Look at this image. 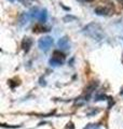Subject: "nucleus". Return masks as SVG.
I'll list each match as a JSON object with an SVG mask.
<instances>
[{
	"mask_svg": "<svg viewBox=\"0 0 123 129\" xmlns=\"http://www.w3.org/2000/svg\"><path fill=\"white\" fill-rule=\"evenodd\" d=\"M31 44H32V40L30 38H28V37H25L23 39V41H22V48L24 50V52H27L30 50V46H31Z\"/></svg>",
	"mask_w": 123,
	"mask_h": 129,
	"instance_id": "nucleus-6",
	"label": "nucleus"
},
{
	"mask_svg": "<svg viewBox=\"0 0 123 129\" xmlns=\"http://www.w3.org/2000/svg\"><path fill=\"white\" fill-rule=\"evenodd\" d=\"M81 1H84V2H92L94 0H81Z\"/></svg>",
	"mask_w": 123,
	"mask_h": 129,
	"instance_id": "nucleus-11",
	"label": "nucleus"
},
{
	"mask_svg": "<svg viewBox=\"0 0 123 129\" xmlns=\"http://www.w3.org/2000/svg\"><path fill=\"white\" fill-rule=\"evenodd\" d=\"M95 13L97 15H101V16H107L111 13V10L108 9L106 7H97L95 9Z\"/></svg>",
	"mask_w": 123,
	"mask_h": 129,
	"instance_id": "nucleus-5",
	"label": "nucleus"
},
{
	"mask_svg": "<svg viewBox=\"0 0 123 129\" xmlns=\"http://www.w3.org/2000/svg\"><path fill=\"white\" fill-rule=\"evenodd\" d=\"M19 2H22L25 7H29L31 5V1H34V0H18Z\"/></svg>",
	"mask_w": 123,
	"mask_h": 129,
	"instance_id": "nucleus-10",
	"label": "nucleus"
},
{
	"mask_svg": "<svg viewBox=\"0 0 123 129\" xmlns=\"http://www.w3.org/2000/svg\"><path fill=\"white\" fill-rule=\"evenodd\" d=\"M10 1H11V2H13V1H14V0H10Z\"/></svg>",
	"mask_w": 123,
	"mask_h": 129,
	"instance_id": "nucleus-12",
	"label": "nucleus"
},
{
	"mask_svg": "<svg viewBox=\"0 0 123 129\" xmlns=\"http://www.w3.org/2000/svg\"><path fill=\"white\" fill-rule=\"evenodd\" d=\"M97 85H98L97 82H92L91 84H89L88 87L85 88V91L88 92V96H90V94H91L93 90H95V88L97 87Z\"/></svg>",
	"mask_w": 123,
	"mask_h": 129,
	"instance_id": "nucleus-7",
	"label": "nucleus"
},
{
	"mask_svg": "<svg viewBox=\"0 0 123 129\" xmlns=\"http://www.w3.org/2000/svg\"><path fill=\"white\" fill-rule=\"evenodd\" d=\"M76 19H77L76 16L67 15V16H65V17L63 18V21H64V22H66V23H68V22H71V21H76Z\"/></svg>",
	"mask_w": 123,
	"mask_h": 129,
	"instance_id": "nucleus-9",
	"label": "nucleus"
},
{
	"mask_svg": "<svg viewBox=\"0 0 123 129\" xmlns=\"http://www.w3.org/2000/svg\"><path fill=\"white\" fill-rule=\"evenodd\" d=\"M38 45L40 47V50L47 52L50 50V47L53 45V39L51 37H43L39 40Z\"/></svg>",
	"mask_w": 123,
	"mask_h": 129,
	"instance_id": "nucleus-3",
	"label": "nucleus"
},
{
	"mask_svg": "<svg viewBox=\"0 0 123 129\" xmlns=\"http://www.w3.org/2000/svg\"><path fill=\"white\" fill-rule=\"evenodd\" d=\"M83 34L88 36L89 38L96 40V41H100L105 37L104 29L97 23H90L89 25H87L83 28Z\"/></svg>",
	"mask_w": 123,
	"mask_h": 129,
	"instance_id": "nucleus-1",
	"label": "nucleus"
},
{
	"mask_svg": "<svg viewBox=\"0 0 123 129\" xmlns=\"http://www.w3.org/2000/svg\"><path fill=\"white\" fill-rule=\"evenodd\" d=\"M58 46L60 50H69V47H70V44H69V40L67 37H63L58 40Z\"/></svg>",
	"mask_w": 123,
	"mask_h": 129,
	"instance_id": "nucleus-4",
	"label": "nucleus"
},
{
	"mask_svg": "<svg viewBox=\"0 0 123 129\" xmlns=\"http://www.w3.org/2000/svg\"><path fill=\"white\" fill-rule=\"evenodd\" d=\"M47 18H48V11L44 9V10L41 11V13H39L38 19H39L41 23H46V22H47Z\"/></svg>",
	"mask_w": 123,
	"mask_h": 129,
	"instance_id": "nucleus-8",
	"label": "nucleus"
},
{
	"mask_svg": "<svg viewBox=\"0 0 123 129\" xmlns=\"http://www.w3.org/2000/svg\"><path fill=\"white\" fill-rule=\"evenodd\" d=\"M65 61V54L60 51H54L53 52V56L50 59V63L53 66H58Z\"/></svg>",
	"mask_w": 123,
	"mask_h": 129,
	"instance_id": "nucleus-2",
	"label": "nucleus"
}]
</instances>
